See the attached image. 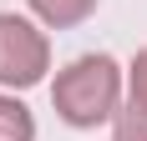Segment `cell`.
<instances>
[{
	"instance_id": "3957f363",
	"label": "cell",
	"mask_w": 147,
	"mask_h": 141,
	"mask_svg": "<svg viewBox=\"0 0 147 141\" xmlns=\"http://www.w3.org/2000/svg\"><path fill=\"white\" fill-rule=\"evenodd\" d=\"M96 5H102V0H26V10L36 15L46 30H71V25H81Z\"/></svg>"
},
{
	"instance_id": "7a4b0ae2",
	"label": "cell",
	"mask_w": 147,
	"mask_h": 141,
	"mask_svg": "<svg viewBox=\"0 0 147 141\" xmlns=\"http://www.w3.org/2000/svg\"><path fill=\"white\" fill-rule=\"evenodd\" d=\"M51 70V41L46 25L30 15L0 10V91H30Z\"/></svg>"
},
{
	"instance_id": "8992f818",
	"label": "cell",
	"mask_w": 147,
	"mask_h": 141,
	"mask_svg": "<svg viewBox=\"0 0 147 141\" xmlns=\"http://www.w3.org/2000/svg\"><path fill=\"white\" fill-rule=\"evenodd\" d=\"M127 91H132L137 106H147V45L132 56V66H127Z\"/></svg>"
},
{
	"instance_id": "5b68a950",
	"label": "cell",
	"mask_w": 147,
	"mask_h": 141,
	"mask_svg": "<svg viewBox=\"0 0 147 141\" xmlns=\"http://www.w3.org/2000/svg\"><path fill=\"white\" fill-rule=\"evenodd\" d=\"M112 141H147V106H137L132 96L122 101L112 116Z\"/></svg>"
},
{
	"instance_id": "6da1fadb",
	"label": "cell",
	"mask_w": 147,
	"mask_h": 141,
	"mask_svg": "<svg viewBox=\"0 0 147 141\" xmlns=\"http://www.w3.org/2000/svg\"><path fill=\"white\" fill-rule=\"evenodd\" d=\"M122 81H127V70L107 56V51H86V56H76L71 66L56 70V81H51V106H56V116L66 126L91 131V126H102V121L117 116Z\"/></svg>"
},
{
	"instance_id": "277c9868",
	"label": "cell",
	"mask_w": 147,
	"mask_h": 141,
	"mask_svg": "<svg viewBox=\"0 0 147 141\" xmlns=\"http://www.w3.org/2000/svg\"><path fill=\"white\" fill-rule=\"evenodd\" d=\"M0 141H36V116L15 91H0Z\"/></svg>"
}]
</instances>
